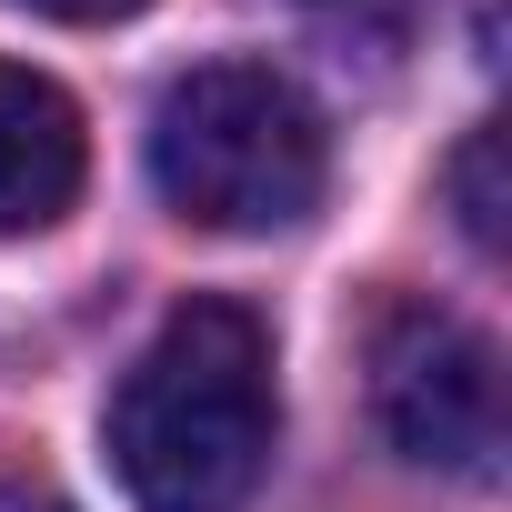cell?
I'll list each match as a JSON object with an SVG mask.
<instances>
[{"instance_id":"6da1fadb","label":"cell","mask_w":512,"mask_h":512,"mask_svg":"<svg viewBox=\"0 0 512 512\" xmlns=\"http://www.w3.org/2000/svg\"><path fill=\"white\" fill-rule=\"evenodd\" d=\"M282 432L272 332L241 302H181L111 392V472L141 512H231L251 502Z\"/></svg>"},{"instance_id":"7a4b0ae2","label":"cell","mask_w":512,"mask_h":512,"mask_svg":"<svg viewBox=\"0 0 512 512\" xmlns=\"http://www.w3.org/2000/svg\"><path fill=\"white\" fill-rule=\"evenodd\" d=\"M151 181L201 231H292L322 211L332 131L272 61H201L151 111Z\"/></svg>"},{"instance_id":"3957f363","label":"cell","mask_w":512,"mask_h":512,"mask_svg":"<svg viewBox=\"0 0 512 512\" xmlns=\"http://www.w3.org/2000/svg\"><path fill=\"white\" fill-rule=\"evenodd\" d=\"M372 412H382L402 462H432V472H462V482L502 472V352L462 312H432V302L382 312Z\"/></svg>"},{"instance_id":"277c9868","label":"cell","mask_w":512,"mask_h":512,"mask_svg":"<svg viewBox=\"0 0 512 512\" xmlns=\"http://www.w3.org/2000/svg\"><path fill=\"white\" fill-rule=\"evenodd\" d=\"M81 171H91V141L71 91L0 61V231H51L81 201Z\"/></svg>"},{"instance_id":"5b68a950","label":"cell","mask_w":512,"mask_h":512,"mask_svg":"<svg viewBox=\"0 0 512 512\" xmlns=\"http://www.w3.org/2000/svg\"><path fill=\"white\" fill-rule=\"evenodd\" d=\"M452 211H462V231H472V251H502V121H482L462 151H452Z\"/></svg>"},{"instance_id":"8992f818","label":"cell","mask_w":512,"mask_h":512,"mask_svg":"<svg viewBox=\"0 0 512 512\" xmlns=\"http://www.w3.org/2000/svg\"><path fill=\"white\" fill-rule=\"evenodd\" d=\"M302 11H312L332 41H352V51H402L442 0H302Z\"/></svg>"},{"instance_id":"52a82bcc","label":"cell","mask_w":512,"mask_h":512,"mask_svg":"<svg viewBox=\"0 0 512 512\" xmlns=\"http://www.w3.org/2000/svg\"><path fill=\"white\" fill-rule=\"evenodd\" d=\"M21 11H41V21H121L141 0H21Z\"/></svg>"},{"instance_id":"ba28073f","label":"cell","mask_w":512,"mask_h":512,"mask_svg":"<svg viewBox=\"0 0 512 512\" xmlns=\"http://www.w3.org/2000/svg\"><path fill=\"white\" fill-rule=\"evenodd\" d=\"M0 512H61L51 492H31V482H11V472H0Z\"/></svg>"}]
</instances>
